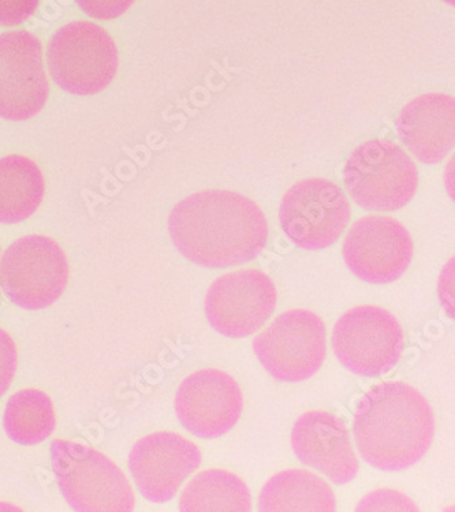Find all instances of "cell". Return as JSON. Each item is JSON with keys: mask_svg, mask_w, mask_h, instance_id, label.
<instances>
[{"mask_svg": "<svg viewBox=\"0 0 455 512\" xmlns=\"http://www.w3.org/2000/svg\"><path fill=\"white\" fill-rule=\"evenodd\" d=\"M18 366L16 342L0 328V398L9 391Z\"/></svg>", "mask_w": 455, "mask_h": 512, "instance_id": "7402d4cb", "label": "cell"}, {"mask_svg": "<svg viewBox=\"0 0 455 512\" xmlns=\"http://www.w3.org/2000/svg\"><path fill=\"white\" fill-rule=\"evenodd\" d=\"M341 364L354 375L378 377L393 369L405 346L404 328L389 310L357 306L343 313L331 336Z\"/></svg>", "mask_w": 455, "mask_h": 512, "instance_id": "ba28073f", "label": "cell"}, {"mask_svg": "<svg viewBox=\"0 0 455 512\" xmlns=\"http://www.w3.org/2000/svg\"><path fill=\"white\" fill-rule=\"evenodd\" d=\"M415 244L404 224L389 216L354 222L343 242V259L357 278L371 284L393 283L408 271Z\"/></svg>", "mask_w": 455, "mask_h": 512, "instance_id": "8fae6325", "label": "cell"}, {"mask_svg": "<svg viewBox=\"0 0 455 512\" xmlns=\"http://www.w3.org/2000/svg\"><path fill=\"white\" fill-rule=\"evenodd\" d=\"M244 396L236 380L219 369H201L182 381L175 413L192 435L218 439L240 421Z\"/></svg>", "mask_w": 455, "mask_h": 512, "instance_id": "5bb4252c", "label": "cell"}, {"mask_svg": "<svg viewBox=\"0 0 455 512\" xmlns=\"http://www.w3.org/2000/svg\"><path fill=\"white\" fill-rule=\"evenodd\" d=\"M203 461L196 443L175 432H156L134 444L129 469L141 495L149 502L173 500Z\"/></svg>", "mask_w": 455, "mask_h": 512, "instance_id": "4fadbf2b", "label": "cell"}, {"mask_svg": "<svg viewBox=\"0 0 455 512\" xmlns=\"http://www.w3.org/2000/svg\"><path fill=\"white\" fill-rule=\"evenodd\" d=\"M259 510L267 512H333L337 499L323 478L302 469L277 473L261 489Z\"/></svg>", "mask_w": 455, "mask_h": 512, "instance_id": "e0dca14e", "label": "cell"}, {"mask_svg": "<svg viewBox=\"0 0 455 512\" xmlns=\"http://www.w3.org/2000/svg\"><path fill=\"white\" fill-rule=\"evenodd\" d=\"M52 80L63 91L91 96L104 91L118 71L115 41L102 26L89 21L70 22L48 43Z\"/></svg>", "mask_w": 455, "mask_h": 512, "instance_id": "5b68a950", "label": "cell"}, {"mask_svg": "<svg viewBox=\"0 0 455 512\" xmlns=\"http://www.w3.org/2000/svg\"><path fill=\"white\" fill-rule=\"evenodd\" d=\"M353 433L365 462L383 472H402L430 450L434 413L415 387L384 381L358 403Z\"/></svg>", "mask_w": 455, "mask_h": 512, "instance_id": "7a4b0ae2", "label": "cell"}, {"mask_svg": "<svg viewBox=\"0 0 455 512\" xmlns=\"http://www.w3.org/2000/svg\"><path fill=\"white\" fill-rule=\"evenodd\" d=\"M69 274L65 252L44 235L17 239L0 260V286L13 304L26 310L55 304L69 283Z\"/></svg>", "mask_w": 455, "mask_h": 512, "instance_id": "8992f818", "label": "cell"}, {"mask_svg": "<svg viewBox=\"0 0 455 512\" xmlns=\"http://www.w3.org/2000/svg\"><path fill=\"white\" fill-rule=\"evenodd\" d=\"M40 0H0V25L24 24L39 9Z\"/></svg>", "mask_w": 455, "mask_h": 512, "instance_id": "cb8c5ba5", "label": "cell"}, {"mask_svg": "<svg viewBox=\"0 0 455 512\" xmlns=\"http://www.w3.org/2000/svg\"><path fill=\"white\" fill-rule=\"evenodd\" d=\"M87 16L99 21H110L121 17L136 0H76Z\"/></svg>", "mask_w": 455, "mask_h": 512, "instance_id": "603a6c76", "label": "cell"}, {"mask_svg": "<svg viewBox=\"0 0 455 512\" xmlns=\"http://www.w3.org/2000/svg\"><path fill=\"white\" fill-rule=\"evenodd\" d=\"M252 495L237 474L208 469L197 474L179 497V510L188 512H246Z\"/></svg>", "mask_w": 455, "mask_h": 512, "instance_id": "d6986e66", "label": "cell"}, {"mask_svg": "<svg viewBox=\"0 0 455 512\" xmlns=\"http://www.w3.org/2000/svg\"><path fill=\"white\" fill-rule=\"evenodd\" d=\"M50 84L43 44L31 32L0 35V118L26 121L47 104Z\"/></svg>", "mask_w": 455, "mask_h": 512, "instance_id": "7c38bea8", "label": "cell"}, {"mask_svg": "<svg viewBox=\"0 0 455 512\" xmlns=\"http://www.w3.org/2000/svg\"><path fill=\"white\" fill-rule=\"evenodd\" d=\"M260 364L282 383L311 379L326 360L327 328L316 313L293 309L282 313L253 340Z\"/></svg>", "mask_w": 455, "mask_h": 512, "instance_id": "52a82bcc", "label": "cell"}, {"mask_svg": "<svg viewBox=\"0 0 455 512\" xmlns=\"http://www.w3.org/2000/svg\"><path fill=\"white\" fill-rule=\"evenodd\" d=\"M292 447L305 466L338 485L352 482L360 469L348 426L328 411L312 410L298 418Z\"/></svg>", "mask_w": 455, "mask_h": 512, "instance_id": "9a60e30c", "label": "cell"}, {"mask_svg": "<svg viewBox=\"0 0 455 512\" xmlns=\"http://www.w3.org/2000/svg\"><path fill=\"white\" fill-rule=\"evenodd\" d=\"M51 463L58 487L76 511H132L136 497L125 473L107 455L72 440H54Z\"/></svg>", "mask_w": 455, "mask_h": 512, "instance_id": "3957f363", "label": "cell"}, {"mask_svg": "<svg viewBox=\"0 0 455 512\" xmlns=\"http://www.w3.org/2000/svg\"><path fill=\"white\" fill-rule=\"evenodd\" d=\"M277 287L260 269L220 276L205 297V316L220 335L242 339L259 331L277 306Z\"/></svg>", "mask_w": 455, "mask_h": 512, "instance_id": "30bf717a", "label": "cell"}, {"mask_svg": "<svg viewBox=\"0 0 455 512\" xmlns=\"http://www.w3.org/2000/svg\"><path fill=\"white\" fill-rule=\"evenodd\" d=\"M343 182L354 203L367 211L406 207L419 189V173L408 153L393 142H364L349 156Z\"/></svg>", "mask_w": 455, "mask_h": 512, "instance_id": "277c9868", "label": "cell"}, {"mask_svg": "<svg viewBox=\"0 0 455 512\" xmlns=\"http://www.w3.org/2000/svg\"><path fill=\"white\" fill-rule=\"evenodd\" d=\"M352 209L346 194L334 182L308 178L297 182L282 198L279 222L298 248L322 250L341 238Z\"/></svg>", "mask_w": 455, "mask_h": 512, "instance_id": "9c48e42d", "label": "cell"}, {"mask_svg": "<svg viewBox=\"0 0 455 512\" xmlns=\"http://www.w3.org/2000/svg\"><path fill=\"white\" fill-rule=\"evenodd\" d=\"M3 425L7 436L21 446L46 442L57 426L50 396L33 388L16 392L7 402Z\"/></svg>", "mask_w": 455, "mask_h": 512, "instance_id": "ffe728a7", "label": "cell"}, {"mask_svg": "<svg viewBox=\"0 0 455 512\" xmlns=\"http://www.w3.org/2000/svg\"><path fill=\"white\" fill-rule=\"evenodd\" d=\"M169 230L179 253L205 268H229L256 259L268 242L266 215L251 198L204 190L175 205Z\"/></svg>", "mask_w": 455, "mask_h": 512, "instance_id": "6da1fadb", "label": "cell"}, {"mask_svg": "<svg viewBox=\"0 0 455 512\" xmlns=\"http://www.w3.org/2000/svg\"><path fill=\"white\" fill-rule=\"evenodd\" d=\"M413 500L393 489H379L369 493L358 504L357 511H417Z\"/></svg>", "mask_w": 455, "mask_h": 512, "instance_id": "44dd1931", "label": "cell"}, {"mask_svg": "<svg viewBox=\"0 0 455 512\" xmlns=\"http://www.w3.org/2000/svg\"><path fill=\"white\" fill-rule=\"evenodd\" d=\"M454 112L451 96L430 93L417 97L399 114V138L421 163L438 164L454 147Z\"/></svg>", "mask_w": 455, "mask_h": 512, "instance_id": "2e32d148", "label": "cell"}, {"mask_svg": "<svg viewBox=\"0 0 455 512\" xmlns=\"http://www.w3.org/2000/svg\"><path fill=\"white\" fill-rule=\"evenodd\" d=\"M46 181L32 159L10 155L0 159V223L31 218L43 203Z\"/></svg>", "mask_w": 455, "mask_h": 512, "instance_id": "ac0fdd59", "label": "cell"}]
</instances>
